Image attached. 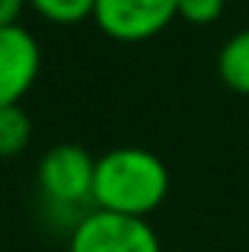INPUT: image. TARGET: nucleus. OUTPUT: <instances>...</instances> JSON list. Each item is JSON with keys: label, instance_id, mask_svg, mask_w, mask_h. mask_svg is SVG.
Listing matches in <instances>:
<instances>
[{"label": "nucleus", "instance_id": "obj_1", "mask_svg": "<svg viewBox=\"0 0 249 252\" xmlns=\"http://www.w3.org/2000/svg\"><path fill=\"white\" fill-rule=\"evenodd\" d=\"M169 169L144 147H115L96 160L93 208L128 217H147L166 201Z\"/></svg>", "mask_w": 249, "mask_h": 252}, {"label": "nucleus", "instance_id": "obj_2", "mask_svg": "<svg viewBox=\"0 0 249 252\" xmlns=\"http://www.w3.org/2000/svg\"><path fill=\"white\" fill-rule=\"evenodd\" d=\"M67 252H163V246L147 217L93 208L74 223Z\"/></svg>", "mask_w": 249, "mask_h": 252}, {"label": "nucleus", "instance_id": "obj_3", "mask_svg": "<svg viewBox=\"0 0 249 252\" xmlns=\"http://www.w3.org/2000/svg\"><path fill=\"white\" fill-rule=\"evenodd\" d=\"M96 160L77 144H58L38 163V189L45 201L58 208H77L93 201Z\"/></svg>", "mask_w": 249, "mask_h": 252}, {"label": "nucleus", "instance_id": "obj_4", "mask_svg": "<svg viewBox=\"0 0 249 252\" xmlns=\"http://www.w3.org/2000/svg\"><path fill=\"white\" fill-rule=\"evenodd\" d=\"M179 16V0H96L93 23L115 42H147Z\"/></svg>", "mask_w": 249, "mask_h": 252}, {"label": "nucleus", "instance_id": "obj_5", "mask_svg": "<svg viewBox=\"0 0 249 252\" xmlns=\"http://www.w3.org/2000/svg\"><path fill=\"white\" fill-rule=\"evenodd\" d=\"M42 67L38 38L26 26L0 29V109L19 105V99L32 90Z\"/></svg>", "mask_w": 249, "mask_h": 252}, {"label": "nucleus", "instance_id": "obj_6", "mask_svg": "<svg viewBox=\"0 0 249 252\" xmlns=\"http://www.w3.org/2000/svg\"><path fill=\"white\" fill-rule=\"evenodd\" d=\"M218 77L224 80V86H230L233 93L249 96V29L230 35L224 45H220Z\"/></svg>", "mask_w": 249, "mask_h": 252}, {"label": "nucleus", "instance_id": "obj_7", "mask_svg": "<svg viewBox=\"0 0 249 252\" xmlns=\"http://www.w3.org/2000/svg\"><path fill=\"white\" fill-rule=\"evenodd\" d=\"M32 141V122L19 105L0 109V157H19Z\"/></svg>", "mask_w": 249, "mask_h": 252}, {"label": "nucleus", "instance_id": "obj_8", "mask_svg": "<svg viewBox=\"0 0 249 252\" xmlns=\"http://www.w3.org/2000/svg\"><path fill=\"white\" fill-rule=\"evenodd\" d=\"M42 19L55 26H77L83 19H93L96 0H26Z\"/></svg>", "mask_w": 249, "mask_h": 252}, {"label": "nucleus", "instance_id": "obj_9", "mask_svg": "<svg viewBox=\"0 0 249 252\" xmlns=\"http://www.w3.org/2000/svg\"><path fill=\"white\" fill-rule=\"evenodd\" d=\"M224 13V0H179V19L192 26H211Z\"/></svg>", "mask_w": 249, "mask_h": 252}, {"label": "nucleus", "instance_id": "obj_10", "mask_svg": "<svg viewBox=\"0 0 249 252\" xmlns=\"http://www.w3.org/2000/svg\"><path fill=\"white\" fill-rule=\"evenodd\" d=\"M26 6H29L26 0H0V29L19 26V16H23Z\"/></svg>", "mask_w": 249, "mask_h": 252}]
</instances>
